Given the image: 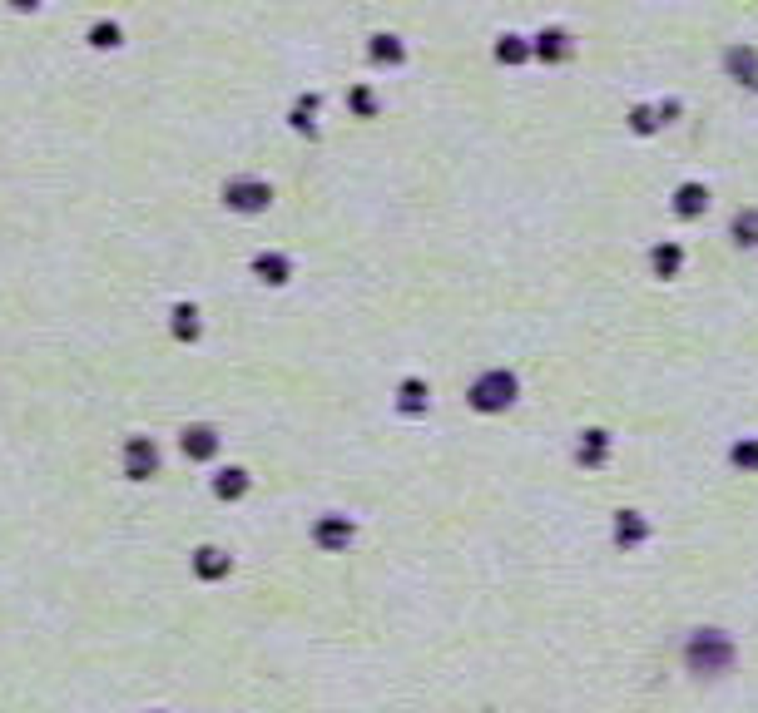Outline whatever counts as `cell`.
<instances>
[{"label":"cell","instance_id":"cell-1","mask_svg":"<svg viewBox=\"0 0 758 713\" xmlns=\"http://www.w3.org/2000/svg\"><path fill=\"white\" fill-rule=\"evenodd\" d=\"M124 466H130V476H149L154 471V446L144 442V436H134L130 451H124Z\"/></svg>","mask_w":758,"mask_h":713},{"label":"cell","instance_id":"cell-2","mask_svg":"<svg viewBox=\"0 0 758 713\" xmlns=\"http://www.w3.org/2000/svg\"><path fill=\"white\" fill-rule=\"evenodd\" d=\"M184 446L194 451V456H208V451H214V436H208V432H188Z\"/></svg>","mask_w":758,"mask_h":713},{"label":"cell","instance_id":"cell-3","mask_svg":"<svg viewBox=\"0 0 758 713\" xmlns=\"http://www.w3.org/2000/svg\"><path fill=\"white\" fill-rule=\"evenodd\" d=\"M90 40H94V45H120V30H114V25H94Z\"/></svg>","mask_w":758,"mask_h":713}]
</instances>
